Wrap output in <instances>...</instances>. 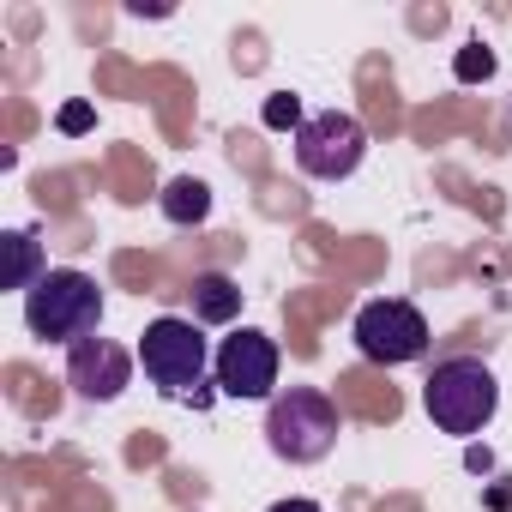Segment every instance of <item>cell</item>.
I'll return each mask as SVG.
<instances>
[{"instance_id":"obj_13","label":"cell","mask_w":512,"mask_h":512,"mask_svg":"<svg viewBox=\"0 0 512 512\" xmlns=\"http://www.w3.org/2000/svg\"><path fill=\"white\" fill-rule=\"evenodd\" d=\"M266 127H302V103L296 97H272L266 103Z\"/></svg>"},{"instance_id":"obj_14","label":"cell","mask_w":512,"mask_h":512,"mask_svg":"<svg viewBox=\"0 0 512 512\" xmlns=\"http://www.w3.org/2000/svg\"><path fill=\"white\" fill-rule=\"evenodd\" d=\"M61 127H67V133H85V127H91V109H85V103L61 109Z\"/></svg>"},{"instance_id":"obj_9","label":"cell","mask_w":512,"mask_h":512,"mask_svg":"<svg viewBox=\"0 0 512 512\" xmlns=\"http://www.w3.org/2000/svg\"><path fill=\"white\" fill-rule=\"evenodd\" d=\"M187 296H193V320L199 326H229L241 314V284L223 278V272H199Z\"/></svg>"},{"instance_id":"obj_1","label":"cell","mask_w":512,"mask_h":512,"mask_svg":"<svg viewBox=\"0 0 512 512\" xmlns=\"http://www.w3.org/2000/svg\"><path fill=\"white\" fill-rule=\"evenodd\" d=\"M422 410H428V422H434L440 434L470 440V434H482V428L494 422V410H500V380H494L476 356H452V362H440V368L428 374Z\"/></svg>"},{"instance_id":"obj_3","label":"cell","mask_w":512,"mask_h":512,"mask_svg":"<svg viewBox=\"0 0 512 512\" xmlns=\"http://www.w3.org/2000/svg\"><path fill=\"white\" fill-rule=\"evenodd\" d=\"M266 440L290 464H320L338 446V404L320 386H290L266 410Z\"/></svg>"},{"instance_id":"obj_6","label":"cell","mask_w":512,"mask_h":512,"mask_svg":"<svg viewBox=\"0 0 512 512\" xmlns=\"http://www.w3.org/2000/svg\"><path fill=\"white\" fill-rule=\"evenodd\" d=\"M356 350L380 368H404L416 356H428V320L416 302H398V296H380V302H362L356 314Z\"/></svg>"},{"instance_id":"obj_5","label":"cell","mask_w":512,"mask_h":512,"mask_svg":"<svg viewBox=\"0 0 512 512\" xmlns=\"http://www.w3.org/2000/svg\"><path fill=\"white\" fill-rule=\"evenodd\" d=\"M290 145H296V169H302V175H314V181H344V175H356L362 157H368V127H362L356 115H344V109H326V115H308Z\"/></svg>"},{"instance_id":"obj_4","label":"cell","mask_w":512,"mask_h":512,"mask_svg":"<svg viewBox=\"0 0 512 512\" xmlns=\"http://www.w3.org/2000/svg\"><path fill=\"white\" fill-rule=\"evenodd\" d=\"M211 362H217V356L205 350L199 320L163 314V320H151L145 338H139V368H145V380H151L163 398H193V386L205 380Z\"/></svg>"},{"instance_id":"obj_15","label":"cell","mask_w":512,"mask_h":512,"mask_svg":"<svg viewBox=\"0 0 512 512\" xmlns=\"http://www.w3.org/2000/svg\"><path fill=\"white\" fill-rule=\"evenodd\" d=\"M266 512H326L320 500H302V494H290V500H278V506H266Z\"/></svg>"},{"instance_id":"obj_2","label":"cell","mask_w":512,"mask_h":512,"mask_svg":"<svg viewBox=\"0 0 512 512\" xmlns=\"http://www.w3.org/2000/svg\"><path fill=\"white\" fill-rule=\"evenodd\" d=\"M97 320H103V290H97V278L91 272H49L31 296H25V326H31V338H43V344H85V338H97Z\"/></svg>"},{"instance_id":"obj_7","label":"cell","mask_w":512,"mask_h":512,"mask_svg":"<svg viewBox=\"0 0 512 512\" xmlns=\"http://www.w3.org/2000/svg\"><path fill=\"white\" fill-rule=\"evenodd\" d=\"M211 374H217L223 398H278V344L266 332L241 326L235 338H223Z\"/></svg>"},{"instance_id":"obj_11","label":"cell","mask_w":512,"mask_h":512,"mask_svg":"<svg viewBox=\"0 0 512 512\" xmlns=\"http://www.w3.org/2000/svg\"><path fill=\"white\" fill-rule=\"evenodd\" d=\"M7 253H13V260H7V290H25V296H31V290L49 278V272H43L37 241H31L25 229H13V235H7Z\"/></svg>"},{"instance_id":"obj_8","label":"cell","mask_w":512,"mask_h":512,"mask_svg":"<svg viewBox=\"0 0 512 512\" xmlns=\"http://www.w3.org/2000/svg\"><path fill=\"white\" fill-rule=\"evenodd\" d=\"M133 380V356L115 344V338H85L67 350V386L85 398V404H115Z\"/></svg>"},{"instance_id":"obj_12","label":"cell","mask_w":512,"mask_h":512,"mask_svg":"<svg viewBox=\"0 0 512 512\" xmlns=\"http://www.w3.org/2000/svg\"><path fill=\"white\" fill-rule=\"evenodd\" d=\"M452 73H458L464 85H476V79H488V73H494V55H488L482 43H470V49H458V67H452Z\"/></svg>"},{"instance_id":"obj_10","label":"cell","mask_w":512,"mask_h":512,"mask_svg":"<svg viewBox=\"0 0 512 512\" xmlns=\"http://www.w3.org/2000/svg\"><path fill=\"white\" fill-rule=\"evenodd\" d=\"M163 217L181 223V229H187V223H205V217H211V187L193 181V175H175V181L163 187Z\"/></svg>"}]
</instances>
